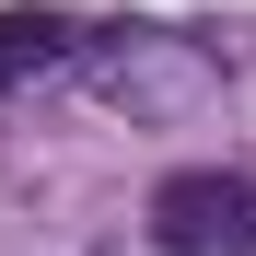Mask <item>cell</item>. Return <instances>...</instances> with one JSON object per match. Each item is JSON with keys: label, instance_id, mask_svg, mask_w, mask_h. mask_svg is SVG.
<instances>
[{"label": "cell", "instance_id": "cell-1", "mask_svg": "<svg viewBox=\"0 0 256 256\" xmlns=\"http://www.w3.org/2000/svg\"><path fill=\"white\" fill-rule=\"evenodd\" d=\"M152 233L175 256H256V175H222V163L163 175L152 186Z\"/></svg>", "mask_w": 256, "mask_h": 256}, {"label": "cell", "instance_id": "cell-2", "mask_svg": "<svg viewBox=\"0 0 256 256\" xmlns=\"http://www.w3.org/2000/svg\"><path fill=\"white\" fill-rule=\"evenodd\" d=\"M82 58H94V24L82 12H47V0H12L0 12V94H24L47 70H82Z\"/></svg>", "mask_w": 256, "mask_h": 256}, {"label": "cell", "instance_id": "cell-3", "mask_svg": "<svg viewBox=\"0 0 256 256\" xmlns=\"http://www.w3.org/2000/svg\"><path fill=\"white\" fill-rule=\"evenodd\" d=\"M94 256H175V244H163V233H152V222H140V233H105V244H94Z\"/></svg>", "mask_w": 256, "mask_h": 256}]
</instances>
